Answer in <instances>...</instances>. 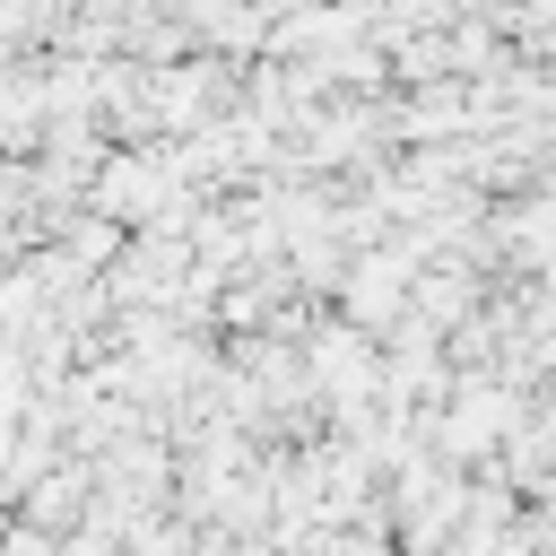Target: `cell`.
<instances>
[{
	"label": "cell",
	"mask_w": 556,
	"mask_h": 556,
	"mask_svg": "<svg viewBox=\"0 0 556 556\" xmlns=\"http://www.w3.org/2000/svg\"><path fill=\"white\" fill-rule=\"evenodd\" d=\"M17 521H35L43 539H61V530H78L87 521V469H52L26 504H17Z\"/></svg>",
	"instance_id": "6da1fadb"
}]
</instances>
